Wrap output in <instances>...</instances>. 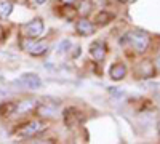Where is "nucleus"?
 <instances>
[{
  "mask_svg": "<svg viewBox=\"0 0 160 144\" xmlns=\"http://www.w3.org/2000/svg\"><path fill=\"white\" fill-rule=\"evenodd\" d=\"M117 2H120V3H125V2H127V0H117Z\"/></svg>",
  "mask_w": 160,
  "mask_h": 144,
  "instance_id": "21",
  "label": "nucleus"
},
{
  "mask_svg": "<svg viewBox=\"0 0 160 144\" xmlns=\"http://www.w3.org/2000/svg\"><path fill=\"white\" fill-rule=\"evenodd\" d=\"M37 107H38L37 101H34V99H26V101H21L19 104H16L15 114H19V115H22V114H29V112L35 111Z\"/></svg>",
  "mask_w": 160,
  "mask_h": 144,
  "instance_id": "8",
  "label": "nucleus"
},
{
  "mask_svg": "<svg viewBox=\"0 0 160 144\" xmlns=\"http://www.w3.org/2000/svg\"><path fill=\"white\" fill-rule=\"evenodd\" d=\"M158 132H160V122H158Z\"/></svg>",
  "mask_w": 160,
  "mask_h": 144,
  "instance_id": "22",
  "label": "nucleus"
},
{
  "mask_svg": "<svg viewBox=\"0 0 160 144\" xmlns=\"http://www.w3.org/2000/svg\"><path fill=\"white\" fill-rule=\"evenodd\" d=\"M154 67H155V69H157V71L160 72V56H158V58L155 59V66H154Z\"/></svg>",
  "mask_w": 160,
  "mask_h": 144,
  "instance_id": "19",
  "label": "nucleus"
},
{
  "mask_svg": "<svg viewBox=\"0 0 160 144\" xmlns=\"http://www.w3.org/2000/svg\"><path fill=\"white\" fill-rule=\"evenodd\" d=\"M19 85L29 88V90H35V88H40L42 87V80L37 74H22L18 80Z\"/></svg>",
  "mask_w": 160,
  "mask_h": 144,
  "instance_id": "4",
  "label": "nucleus"
},
{
  "mask_svg": "<svg viewBox=\"0 0 160 144\" xmlns=\"http://www.w3.org/2000/svg\"><path fill=\"white\" fill-rule=\"evenodd\" d=\"M109 75H111L112 80H122L127 75V66L123 62H115L109 71Z\"/></svg>",
  "mask_w": 160,
  "mask_h": 144,
  "instance_id": "10",
  "label": "nucleus"
},
{
  "mask_svg": "<svg viewBox=\"0 0 160 144\" xmlns=\"http://www.w3.org/2000/svg\"><path fill=\"white\" fill-rule=\"evenodd\" d=\"M47 128V125L40 120H32V122H28L26 125L21 127V130L18 132V136L21 138H32L38 133H42L43 130Z\"/></svg>",
  "mask_w": 160,
  "mask_h": 144,
  "instance_id": "2",
  "label": "nucleus"
},
{
  "mask_svg": "<svg viewBox=\"0 0 160 144\" xmlns=\"http://www.w3.org/2000/svg\"><path fill=\"white\" fill-rule=\"evenodd\" d=\"M75 29L80 35H91L93 32H95V26H93L87 18H82V19H78L77 24H75Z\"/></svg>",
  "mask_w": 160,
  "mask_h": 144,
  "instance_id": "9",
  "label": "nucleus"
},
{
  "mask_svg": "<svg viewBox=\"0 0 160 144\" xmlns=\"http://www.w3.org/2000/svg\"><path fill=\"white\" fill-rule=\"evenodd\" d=\"M11 10H13V3L10 0H0V18L7 19L10 16Z\"/></svg>",
  "mask_w": 160,
  "mask_h": 144,
  "instance_id": "13",
  "label": "nucleus"
},
{
  "mask_svg": "<svg viewBox=\"0 0 160 144\" xmlns=\"http://www.w3.org/2000/svg\"><path fill=\"white\" fill-rule=\"evenodd\" d=\"M38 112L42 114V115H45V114H47V115H50V117H51L53 114H55V111L50 109V107H47V106H45V107H40V109H38Z\"/></svg>",
  "mask_w": 160,
  "mask_h": 144,
  "instance_id": "17",
  "label": "nucleus"
},
{
  "mask_svg": "<svg viewBox=\"0 0 160 144\" xmlns=\"http://www.w3.org/2000/svg\"><path fill=\"white\" fill-rule=\"evenodd\" d=\"M136 74L141 77V78H152L154 74H155V67L151 61H142L138 64L136 67Z\"/></svg>",
  "mask_w": 160,
  "mask_h": 144,
  "instance_id": "7",
  "label": "nucleus"
},
{
  "mask_svg": "<svg viewBox=\"0 0 160 144\" xmlns=\"http://www.w3.org/2000/svg\"><path fill=\"white\" fill-rule=\"evenodd\" d=\"M62 117H64V123L68 127H74V125H77V123H80L83 120L82 112H80L78 109H75V107H68L62 112Z\"/></svg>",
  "mask_w": 160,
  "mask_h": 144,
  "instance_id": "3",
  "label": "nucleus"
},
{
  "mask_svg": "<svg viewBox=\"0 0 160 144\" xmlns=\"http://www.w3.org/2000/svg\"><path fill=\"white\" fill-rule=\"evenodd\" d=\"M15 107H16L15 102L2 104V107H0V114H2V115H11V114H15Z\"/></svg>",
  "mask_w": 160,
  "mask_h": 144,
  "instance_id": "14",
  "label": "nucleus"
},
{
  "mask_svg": "<svg viewBox=\"0 0 160 144\" xmlns=\"http://www.w3.org/2000/svg\"><path fill=\"white\" fill-rule=\"evenodd\" d=\"M61 2L64 3V5H72V3H75L77 0H61Z\"/></svg>",
  "mask_w": 160,
  "mask_h": 144,
  "instance_id": "18",
  "label": "nucleus"
},
{
  "mask_svg": "<svg viewBox=\"0 0 160 144\" xmlns=\"http://www.w3.org/2000/svg\"><path fill=\"white\" fill-rule=\"evenodd\" d=\"M127 42L135 48L138 53H144L146 48L149 47V35L142 31H131L123 38H120V45L127 43Z\"/></svg>",
  "mask_w": 160,
  "mask_h": 144,
  "instance_id": "1",
  "label": "nucleus"
},
{
  "mask_svg": "<svg viewBox=\"0 0 160 144\" xmlns=\"http://www.w3.org/2000/svg\"><path fill=\"white\" fill-rule=\"evenodd\" d=\"M35 2H37V3H38V5H42V3H43V2H45V0H35Z\"/></svg>",
  "mask_w": 160,
  "mask_h": 144,
  "instance_id": "20",
  "label": "nucleus"
},
{
  "mask_svg": "<svg viewBox=\"0 0 160 144\" xmlns=\"http://www.w3.org/2000/svg\"><path fill=\"white\" fill-rule=\"evenodd\" d=\"M90 56L95 61H102L106 56V45L101 40H96L90 45Z\"/></svg>",
  "mask_w": 160,
  "mask_h": 144,
  "instance_id": "6",
  "label": "nucleus"
},
{
  "mask_svg": "<svg viewBox=\"0 0 160 144\" xmlns=\"http://www.w3.org/2000/svg\"><path fill=\"white\" fill-rule=\"evenodd\" d=\"M114 19V15L109 11H99L98 15L95 16V24L98 26H106V24H109V21Z\"/></svg>",
  "mask_w": 160,
  "mask_h": 144,
  "instance_id": "12",
  "label": "nucleus"
},
{
  "mask_svg": "<svg viewBox=\"0 0 160 144\" xmlns=\"http://www.w3.org/2000/svg\"><path fill=\"white\" fill-rule=\"evenodd\" d=\"M47 50H48V43L47 42H37V43H32L31 45L29 53L34 55V56H40V55L47 53Z\"/></svg>",
  "mask_w": 160,
  "mask_h": 144,
  "instance_id": "11",
  "label": "nucleus"
},
{
  "mask_svg": "<svg viewBox=\"0 0 160 144\" xmlns=\"http://www.w3.org/2000/svg\"><path fill=\"white\" fill-rule=\"evenodd\" d=\"M90 10H91V3L87 2V0H83V3L80 5V13H82V15H87V13H90Z\"/></svg>",
  "mask_w": 160,
  "mask_h": 144,
  "instance_id": "16",
  "label": "nucleus"
},
{
  "mask_svg": "<svg viewBox=\"0 0 160 144\" xmlns=\"http://www.w3.org/2000/svg\"><path fill=\"white\" fill-rule=\"evenodd\" d=\"M42 32H43V21L40 18L32 19L28 26H26V34H28V37H31V38L38 37Z\"/></svg>",
  "mask_w": 160,
  "mask_h": 144,
  "instance_id": "5",
  "label": "nucleus"
},
{
  "mask_svg": "<svg viewBox=\"0 0 160 144\" xmlns=\"http://www.w3.org/2000/svg\"><path fill=\"white\" fill-rule=\"evenodd\" d=\"M71 48V40H62L58 45V53H66V50Z\"/></svg>",
  "mask_w": 160,
  "mask_h": 144,
  "instance_id": "15",
  "label": "nucleus"
}]
</instances>
